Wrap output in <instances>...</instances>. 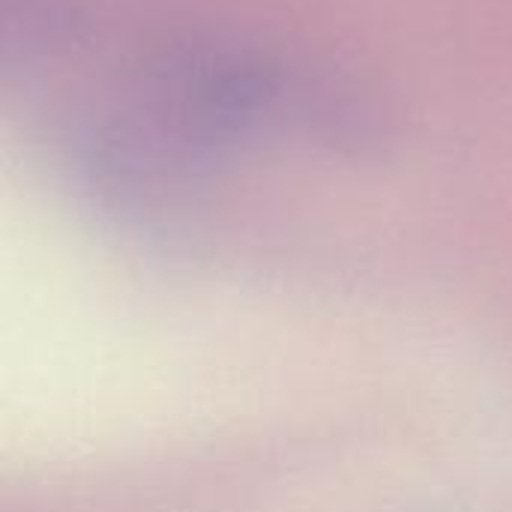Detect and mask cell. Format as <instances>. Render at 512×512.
<instances>
[]
</instances>
